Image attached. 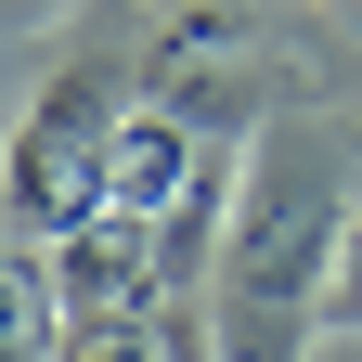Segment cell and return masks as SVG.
Listing matches in <instances>:
<instances>
[{
	"label": "cell",
	"instance_id": "cell-1",
	"mask_svg": "<svg viewBox=\"0 0 362 362\" xmlns=\"http://www.w3.org/2000/svg\"><path fill=\"white\" fill-rule=\"evenodd\" d=\"M337 233H349V181L324 156H259L233 220H220V310H207V362H298L337 285Z\"/></svg>",
	"mask_w": 362,
	"mask_h": 362
},
{
	"label": "cell",
	"instance_id": "cell-2",
	"mask_svg": "<svg viewBox=\"0 0 362 362\" xmlns=\"http://www.w3.org/2000/svg\"><path fill=\"white\" fill-rule=\"evenodd\" d=\"M117 78L104 65H65L39 104L13 117V156H0V207H13V246H65L104 220V156H117Z\"/></svg>",
	"mask_w": 362,
	"mask_h": 362
},
{
	"label": "cell",
	"instance_id": "cell-3",
	"mask_svg": "<svg viewBox=\"0 0 362 362\" xmlns=\"http://www.w3.org/2000/svg\"><path fill=\"white\" fill-rule=\"evenodd\" d=\"M52 362H168V337H156V310H65Z\"/></svg>",
	"mask_w": 362,
	"mask_h": 362
},
{
	"label": "cell",
	"instance_id": "cell-4",
	"mask_svg": "<svg viewBox=\"0 0 362 362\" xmlns=\"http://www.w3.org/2000/svg\"><path fill=\"white\" fill-rule=\"evenodd\" d=\"M324 324L362 337V194H349V233H337V285H324Z\"/></svg>",
	"mask_w": 362,
	"mask_h": 362
},
{
	"label": "cell",
	"instance_id": "cell-5",
	"mask_svg": "<svg viewBox=\"0 0 362 362\" xmlns=\"http://www.w3.org/2000/svg\"><path fill=\"white\" fill-rule=\"evenodd\" d=\"M52 13H65V0H0V26H13V39H39Z\"/></svg>",
	"mask_w": 362,
	"mask_h": 362
},
{
	"label": "cell",
	"instance_id": "cell-6",
	"mask_svg": "<svg viewBox=\"0 0 362 362\" xmlns=\"http://www.w3.org/2000/svg\"><path fill=\"white\" fill-rule=\"evenodd\" d=\"M349 181H362V117H349Z\"/></svg>",
	"mask_w": 362,
	"mask_h": 362
}]
</instances>
